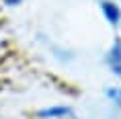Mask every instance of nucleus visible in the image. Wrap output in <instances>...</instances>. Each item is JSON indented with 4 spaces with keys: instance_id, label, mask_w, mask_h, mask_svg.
Returning <instances> with one entry per match:
<instances>
[{
    "instance_id": "f257e3e1",
    "label": "nucleus",
    "mask_w": 121,
    "mask_h": 119,
    "mask_svg": "<svg viewBox=\"0 0 121 119\" xmlns=\"http://www.w3.org/2000/svg\"><path fill=\"white\" fill-rule=\"evenodd\" d=\"M101 8H103L105 19H107L111 25H117V23H119L121 10H119V6H117L115 2H111V0H103V2H101Z\"/></svg>"
},
{
    "instance_id": "f03ea898",
    "label": "nucleus",
    "mask_w": 121,
    "mask_h": 119,
    "mask_svg": "<svg viewBox=\"0 0 121 119\" xmlns=\"http://www.w3.org/2000/svg\"><path fill=\"white\" fill-rule=\"evenodd\" d=\"M109 64H111V70H113L117 76H121V43H115L111 47V53H109Z\"/></svg>"
},
{
    "instance_id": "7ed1b4c3",
    "label": "nucleus",
    "mask_w": 121,
    "mask_h": 119,
    "mask_svg": "<svg viewBox=\"0 0 121 119\" xmlns=\"http://www.w3.org/2000/svg\"><path fill=\"white\" fill-rule=\"evenodd\" d=\"M66 115H70V109H68V107H49V109L39 111V117H49V119L66 117Z\"/></svg>"
}]
</instances>
